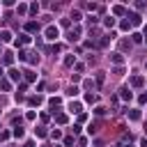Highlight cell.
Masks as SVG:
<instances>
[{
	"instance_id": "obj_1",
	"label": "cell",
	"mask_w": 147,
	"mask_h": 147,
	"mask_svg": "<svg viewBox=\"0 0 147 147\" xmlns=\"http://www.w3.org/2000/svg\"><path fill=\"white\" fill-rule=\"evenodd\" d=\"M44 34H46V39H51V41H53V39H57V37H60V30H57L55 25H48Z\"/></svg>"
},
{
	"instance_id": "obj_2",
	"label": "cell",
	"mask_w": 147,
	"mask_h": 147,
	"mask_svg": "<svg viewBox=\"0 0 147 147\" xmlns=\"http://www.w3.org/2000/svg\"><path fill=\"white\" fill-rule=\"evenodd\" d=\"M126 18H129V23H131V25H140V23H142L140 14H136V11H129V14H126Z\"/></svg>"
},
{
	"instance_id": "obj_3",
	"label": "cell",
	"mask_w": 147,
	"mask_h": 147,
	"mask_svg": "<svg viewBox=\"0 0 147 147\" xmlns=\"http://www.w3.org/2000/svg\"><path fill=\"white\" fill-rule=\"evenodd\" d=\"M142 85H145L142 76H131V87H142Z\"/></svg>"
},
{
	"instance_id": "obj_4",
	"label": "cell",
	"mask_w": 147,
	"mask_h": 147,
	"mask_svg": "<svg viewBox=\"0 0 147 147\" xmlns=\"http://www.w3.org/2000/svg\"><path fill=\"white\" fill-rule=\"evenodd\" d=\"M25 30H28V32H37V30H39V23H34V21H28V23H25Z\"/></svg>"
},
{
	"instance_id": "obj_5",
	"label": "cell",
	"mask_w": 147,
	"mask_h": 147,
	"mask_svg": "<svg viewBox=\"0 0 147 147\" xmlns=\"http://www.w3.org/2000/svg\"><path fill=\"white\" fill-rule=\"evenodd\" d=\"M0 41L9 44V41H11V32H9V30H2V32H0Z\"/></svg>"
},
{
	"instance_id": "obj_6",
	"label": "cell",
	"mask_w": 147,
	"mask_h": 147,
	"mask_svg": "<svg viewBox=\"0 0 147 147\" xmlns=\"http://www.w3.org/2000/svg\"><path fill=\"white\" fill-rule=\"evenodd\" d=\"M9 80H14V83L21 80V71L18 69H9Z\"/></svg>"
},
{
	"instance_id": "obj_7",
	"label": "cell",
	"mask_w": 147,
	"mask_h": 147,
	"mask_svg": "<svg viewBox=\"0 0 147 147\" xmlns=\"http://www.w3.org/2000/svg\"><path fill=\"white\" fill-rule=\"evenodd\" d=\"M119 96H122L124 101H131V96H133V94L129 92V87H122V90H119Z\"/></svg>"
},
{
	"instance_id": "obj_8",
	"label": "cell",
	"mask_w": 147,
	"mask_h": 147,
	"mask_svg": "<svg viewBox=\"0 0 147 147\" xmlns=\"http://www.w3.org/2000/svg\"><path fill=\"white\" fill-rule=\"evenodd\" d=\"M126 115H129V119H133V122L140 119V110H136V108H133V110H126Z\"/></svg>"
},
{
	"instance_id": "obj_9",
	"label": "cell",
	"mask_w": 147,
	"mask_h": 147,
	"mask_svg": "<svg viewBox=\"0 0 147 147\" xmlns=\"http://www.w3.org/2000/svg\"><path fill=\"white\" fill-rule=\"evenodd\" d=\"M113 14H117V16H126V9H124L122 5H115V7H113Z\"/></svg>"
},
{
	"instance_id": "obj_10",
	"label": "cell",
	"mask_w": 147,
	"mask_h": 147,
	"mask_svg": "<svg viewBox=\"0 0 147 147\" xmlns=\"http://www.w3.org/2000/svg\"><path fill=\"white\" fill-rule=\"evenodd\" d=\"M25 44H30V37H28V34H21V37L16 39V46H25Z\"/></svg>"
},
{
	"instance_id": "obj_11",
	"label": "cell",
	"mask_w": 147,
	"mask_h": 147,
	"mask_svg": "<svg viewBox=\"0 0 147 147\" xmlns=\"http://www.w3.org/2000/svg\"><path fill=\"white\" fill-rule=\"evenodd\" d=\"M2 62H5V64H11V62H14V53H9V51L2 53Z\"/></svg>"
},
{
	"instance_id": "obj_12",
	"label": "cell",
	"mask_w": 147,
	"mask_h": 147,
	"mask_svg": "<svg viewBox=\"0 0 147 147\" xmlns=\"http://www.w3.org/2000/svg\"><path fill=\"white\" fill-rule=\"evenodd\" d=\"M55 122H57V124H67V122H69V117H67L64 113H57V115H55Z\"/></svg>"
},
{
	"instance_id": "obj_13",
	"label": "cell",
	"mask_w": 147,
	"mask_h": 147,
	"mask_svg": "<svg viewBox=\"0 0 147 147\" xmlns=\"http://www.w3.org/2000/svg\"><path fill=\"white\" fill-rule=\"evenodd\" d=\"M34 136H37V138H46V136H48V131H46L44 126H37V129H34Z\"/></svg>"
},
{
	"instance_id": "obj_14",
	"label": "cell",
	"mask_w": 147,
	"mask_h": 147,
	"mask_svg": "<svg viewBox=\"0 0 147 147\" xmlns=\"http://www.w3.org/2000/svg\"><path fill=\"white\" fill-rule=\"evenodd\" d=\"M78 34H80V28H74V30L69 32V41H76V39H78Z\"/></svg>"
},
{
	"instance_id": "obj_15",
	"label": "cell",
	"mask_w": 147,
	"mask_h": 147,
	"mask_svg": "<svg viewBox=\"0 0 147 147\" xmlns=\"http://www.w3.org/2000/svg\"><path fill=\"white\" fill-rule=\"evenodd\" d=\"M110 60H113L115 64H122V62H124V57H122V53H113V55H110Z\"/></svg>"
},
{
	"instance_id": "obj_16",
	"label": "cell",
	"mask_w": 147,
	"mask_h": 147,
	"mask_svg": "<svg viewBox=\"0 0 147 147\" xmlns=\"http://www.w3.org/2000/svg\"><path fill=\"white\" fill-rule=\"evenodd\" d=\"M69 110H71V113H78V115H80V103H78V101H71V103H69Z\"/></svg>"
},
{
	"instance_id": "obj_17",
	"label": "cell",
	"mask_w": 147,
	"mask_h": 147,
	"mask_svg": "<svg viewBox=\"0 0 147 147\" xmlns=\"http://www.w3.org/2000/svg\"><path fill=\"white\" fill-rule=\"evenodd\" d=\"M28 11H30L32 16H34V14H39V5H37V2H32V5H28Z\"/></svg>"
},
{
	"instance_id": "obj_18",
	"label": "cell",
	"mask_w": 147,
	"mask_h": 147,
	"mask_svg": "<svg viewBox=\"0 0 147 147\" xmlns=\"http://www.w3.org/2000/svg\"><path fill=\"white\" fill-rule=\"evenodd\" d=\"M48 103H51V108H57V106L62 103V99H60V96H53V99H48Z\"/></svg>"
},
{
	"instance_id": "obj_19",
	"label": "cell",
	"mask_w": 147,
	"mask_h": 147,
	"mask_svg": "<svg viewBox=\"0 0 147 147\" xmlns=\"http://www.w3.org/2000/svg\"><path fill=\"white\" fill-rule=\"evenodd\" d=\"M0 90H5V92H9V90H11V83L2 78V80H0Z\"/></svg>"
},
{
	"instance_id": "obj_20",
	"label": "cell",
	"mask_w": 147,
	"mask_h": 147,
	"mask_svg": "<svg viewBox=\"0 0 147 147\" xmlns=\"http://www.w3.org/2000/svg\"><path fill=\"white\" fill-rule=\"evenodd\" d=\"M103 25H106V28H113V25H115V18H113V16H106V18H103Z\"/></svg>"
},
{
	"instance_id": "obj_21",
	"label": "cell",
	"mask_w": 147,
	"mask_h": 147,
	"mask_svg": "<svg viewBox=\"0 0 147 147\" xmlns=\"http://www.w3.org/2000/svg\"><path fill=\"white\" fill-rule=\"evenodd\" d=\"M131 41H133V44H142V34L133 32V34H131Z\"/></svg>"
},
{
	"instance_id": "obj_22",
	"label": "cell",
	"mask_w": 147,
	"mask_h": 147,
	"mask_svg": "<svg viewBox=\"0 0 147 147\" xmlns=\"http://www.w3.org/2000/svg\"><path fill=\"white\" fill-rule=\"evenodd\" d=\"M28 62H30V64H37V62H39V55H34V53H28Z\"/></svg>"
},
{
	"instance_id": "obj_23",
	"label": "cell",
	"mask_w": 147,
	"mask_h": 147,
	"mask_svg": "<svg viewBox=\"0 0 147 147\" xmlns=\"http://www.w3.org/2000/svg\"><path fill=\"white\" fill-rule=\"evenodd\" d=\"M28 103H30V106H39V103H41V96H30Z\"/></svg>"
},
{
	"instance_id": "obj_24",
	"label": "cell",
	"mask_w": 147,
	"mask_h": 147,
	"mask_svg": "<svg viewBox=\"0 0 147 147\" xmlns=\"http://www.w3.org/2000/svg\"><path fill=\"white\" fill-rule=\"evenodd\" d=\"M11 136H14V138H23V136H25V131H23V129H21V126H16V129H14V133H11Z\"/></svg>"
},
{
	"instance_id": "obj_25",
	"label": "cell",
	"mask_w": 147,
	"mask_h": 147,
	"mask_svg": "<svg viewBox=\"0 0 147 147\" xmlns=\"http://www.w3.org/2000/svg\"><path fill=\"white\" fill-rule=\"evenodd\" d=\"M96 99H99L96 94H85V101H87V103H96Z\"/></svg>"
},
{
	"instance_id": "obj_26",
	"label": "cell",
	"mask_w": 147,
	"mask_h": 147,
	"mask_svg": "<svg viewBox=\"0 0 147 147\" xmlns=\"http://www.w3.org/2000/svg\"><path fill=\"white\" fill-rule=\"evenodd\" d=\"M18 14H21V16H25V14H28V5H23V2H21V5H18Z\"/></svg>"
},
{
	"instance_id": "obj_27",
	"label": "cell",
	"mask_w": 147,
	"mask_h": 147,
	"mask_svg": "<svg viewBox=\"0 0 147 147\" xmlns=\"http://www.w3.org/2000/svg\"><path fill=\"white\" fill-rule=\"evenodd\" d=\"M18 60L21 62H28V51H18Z\"/></svg>"
},
{
	"instance_id": "obj_28",
	"label": "cell",
	"mask_w": 147,
	"mask_h": 147,
	"mask_svg": "<svg viewBox=\"0 0 147 147\" xmlns=\"http://www.w3.org/2000/svg\"><path fill=\"white\" fill-rule=\"evenodd\" d=\"M74 62H76V60H74V55H67V57H64V67H71Z\"/></svg>"
},
{
	"instance_id": "obj_29",
	"label": "cell",
	"mask_w": 147,
	"mask_h": 147,
	"mask_svg": "<svg viewBox=\"0 0 147 147\" xmlns=\"http://www.w3.org/2000/svg\"><path fill=\"white\" fill-rule=\"evenodd\" d=\"M94 115H99V117L106 115V108H103V106H96V108H94Z\"/></svg>"
},
{
	"instance_id": "obj_30",
	"label": "cell",
	"mask_w": 147,
	"mask_h": 147,
	"mask_svg": "<svg viewBox=\"0 0 147 147\" xmlns=\"http://www.w3.org/2000/svg\"><path fill=\"white\" fill-rule=\"evenodd\" d=\"M119 28H122V30H129V28H131V23H129V18H124V21L119 23Z\"/></svg>"
},
{
	"instance_id": "obj_31",
	"label": "cell",
	"mask_w": 147,
	"mask_h": 147,
	"mask_svg": "<svg viewBox=\"0 0 147 147\" xmlns=\"http://www.w3.org/2000/svg\"><path fill=\"white\" fill-rule=\"evenodd\" d=\"M83 87H85V90H94V83H92V80H85Z\"/></svg>"
},
{
	"instance_id": "obj_32",
	"label": "cell",
	"mask_w": 147,
	"mask_h": 147,
	"mask_svg": "<svg viewBox=\"0 0 147 147\" xmlns=\"http://www.w3.org/2000/svg\"><path fill=\"white\" fill-rule=\"evenodd\" d=\"M103 78H106V76H103V71H99V74H96V83L101 85V83H103Z\"/></svg>"
},
{
	"instance_id": "obj_33",
	"label": "cell",
	"mask_w": 147,
	"mask_h": 147,
	"mask_svg": "<svg viewBox=\"0 0 147 147\" xmlns=\"http://www.w3.org/2000/svg\"><path fill=\"white\" fill-rule=\"evenodd\" d=\"M78 92H80V90H78V87H74V85H71V87H69V94H71V96H76V94H78Z\"/></svg>"
},
{
	"instance_id": "obj_34",
	"label": "cell",
	"mask_w": 147,
	"mask_h": 147,
	"mask_svg": "<svg viewBox=\"0 0 147 147\" xmlns=\"http://www.w3.org/2000/svg\"><path fill=\"white\" fill-rule=\"evenodd\" d=\"M60 136H62L60 129H53V131H51V138H60Z\"/></svg>"
},
{
	"instance_id": "obj_35",
	"label": "cell",
	"mask_w": 147,
	"mask_h": 147,
	"mask_svg": "<svg viewBox=\"0 0 147 147\" xmlns=\"http://www.w3.org/2000/svg\"><path fill=\"white\" fill-rule=\"evenodd\" d=\"M71 18H74V21H80V11H76V9H74V14H71Z\"/></svg>"
},
{
	"instance_id": "obj_36",
	"label": "cell",
	"mask_w": 147,
	"mask_h": 147,
	"mask_svg": "<svg viewBox=\"0 0 147 147\" xmlns=\"http://www.w3.org/2000/svg\"><path fill=\"white\" fill-rule=\"evenodd\" d=\"M140 103H147V94H140V99H138Z\"/></svg>"
},
{
	"instance_id": "obj_37",
	"label": "cell",
	"mask_w": 147,
	"mask_h": 147,
	"mask_svg": "<svg viewBox=\"0 0 147 147\" xmlns=\"http://www.w3.org/2000/svg\"><path fill=\"white\" fill-rule=\"evenodd\" d=\"M23 147H34V142H30V140H28V142H25Z\"/></svg>"
},
{
	"instance_id": "obj_38",
	"label": "cell",
	"mask_w": 147,
	"mask_h": 147,
	"mask_svg": "<svg viewBox=\"0 0 147 147\" xmlns=\"http://www.w3.org/2000/svg\"><path fill=\"white\" fill-rule=\"evenodd\" d=\"M2 76H5V71H2V67H0V80H2Z\"/></svg>"
},
{
	"instance_id": "obj_39",
	"label": "cell",
	"mask_w": 147,
	"mask_h": 147,
	"mask_svg": "<svg viewBox=\"0 0 147 147\" xmlns=\"http://www.w3.org/2000/svg\"><path fill=\"white\" fill-rule=\"evenodd\" d=\"M145 34H147V23H145Z\"/></svg>"
},
{
	"instance_id": "obj_40",
	"label": "cell",
	"mask_w": 147,
	"mask_h": 147,
	"mask_svg": "<svg viewBox=\"0 0 147 147\" xmlns=\"http://www.w3.org/2000/svg\"><path fill=\"white\" fill-rule=\"evenodd\" d=\"M44 147H51V145H44Z\"/></svg>"
}]
</instances>
